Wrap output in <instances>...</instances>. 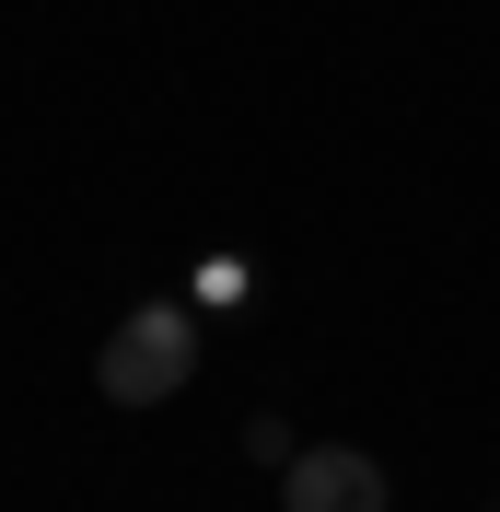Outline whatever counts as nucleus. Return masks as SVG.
I'll list each match as a JSON object with an SVG mask.
<instances>
[{
	"mask_svg": "<svg viewBox=\"0 0 500 512\" xmlns=\"http://www.w3.org/2000/svg\"><path fill=\"white\" fill-rule=\"evenodd\" d=\"M187 373H198L187 303H128V315L105 326V350H94V384L117 408H163V396H187Z\"/></svg>",
	"mask_w": 500,
	"mask_h": 512,
	"instance_id": "f257e3e1",
	"label": "nucleus"
},
{
	"mask_svg": "<svg viewBox=\"0 0 500 512\" xmlns=\"http://www.w3.org/2000/svg\"><path fill=\"white\" fill-rule=\"evenodd\" d=\"M280 512H384V466L361 443H303L280 466Z\"/></svg>",
	"mask_w": 500,
	"mask_h": 512,
	"instance_id": "f03ea898",
	"label": "nucleus"
}]
</instances>
